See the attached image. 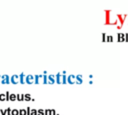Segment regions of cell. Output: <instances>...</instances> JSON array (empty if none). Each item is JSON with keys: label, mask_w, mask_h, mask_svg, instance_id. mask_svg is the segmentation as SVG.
<instances>
[{"label": "cell", "mask_w": 128, "mask_h": 115, "mask_svg": "<svg viewBox=\"0 0 128 115\" xmlns=\"http://www.w3.org/2000/svg\"><path fill=\"white\" fill-rule=\"evenodd\" d=\"M1 83L2 84H9L10 83V77L8 75H1Z\"/></svg>", "instance_id": "1"}, {"label": "cell", "mask_w": 128, "mask_h": 115, "mask_svg": "<svg viewBox=\"0 0 128 115\" xmlns=\"http://www.w3.org/2000/svg\"><path fill=\"white\" fill-rule=\"evenodd\" d=\"M25 83H27V84L34 83V76L33 75H26V77H25Z\"/></svg>", "instance_id": "2"}, {"label": "cell", "mask_w": 128, "mask_h": 115, "mask_svg": "<svg viewBox=\"0 0 128 115\" xmlns=\"http://www.w3.org/2000/svg\"><path fill=\"white\" fill-rule=\"evenodd\" d=\"M10 83H13V84L19 83V75H12L10 77Z\"/></svg>", "instance_id": "3"}, {"label": "cell", "mask_w": 128, "mask_h": 115, "mask_svg": "<svg viewBox=\"0 0 128 115\" xmlns=\"http://www.w3.org/2000/svg\"><path fill=\"white\" fill-rule=\"evenodd\" d=\"M126 16H127V15H122V14H118V15H117V20L120 21V25H122V24L124 23V21H125V19H126Z\"/></svg>", "instance_id": "4"}, {"label": "cell", "mask_w": 128, "mask_h": 115, "mask_svg": "<svg viewBox=\"0 0 128 115\" xmlns=\"http://www.w3.org/2000/svg\"><path fill=\"white\" fill-rule=\"evenodd\" d=\"M34 82L35 83H40V82H43V75H36L34 76Z\"/></svg>", "instance_id": "5"}, {"label": "cell", "mask_w": 128, "mask_h": 115, "mask_svg": "<svg viewBox=\"0 0 128 115\" xmlns=\"http://www.w3.org/2000/svg\"><path fill=\"white\" fill-rule=\"evenodd\" d=\"M47 79H48V83H49V84L55 83V75L48 74V75H47Z\"/></svg>", "instance_id": "6"}, {"label": "cell", "mask_w": 128, "mask_h": 115, "mask_svg": "<svg viewBox=\"0 0 128 115\" xmlns=\"http://www.w3.org/2000/svg\"><path fill=\"white\" fill-rule=\"evenodd\" d=\"M67 82L70 83V84L76 83V81H75V75H69V76L67 77Z\"/></svg>", "instance_id": "7"}, {"label": "cell", "mask_w": 128, "mask_h": 115, "mask_svg": "<svg viewBox=\"0 0 128 115\" xmlns=\"http://www.w3.org/2000/svg\"><path fill=\"white\" fill-rule=\"evenodd\" d=\"M25 77H26V75H25L24 73H21V74L19 75V83L24 84V83H25Z\"/></svg>", "instance_id": "8"}, {"label": "cell", "mask_w": 128, "mask_h": 115, "mask_svg": "<svg viewBox=\"0 0 128 115\" xmlns=\"http://www.w3.org/2000/svg\"><path fill=\"white\" fill-rule=\"evenodd\" d=\"M55 82L58 83V84L61 83V74H60V73H57V74L55 75Z\"/></svg>", "instance_id": "9"}, {"label": "cell", "mask_w": 128, "mask_h": 115, "mask_svg": "<svg viewBox=\"0 0 128 115\" xmlns=\"http://www.w3.org/2000/svg\"><path fill=\"white\" fill-rule=\"evenodd\" d=\"M75 81H76V83L77 84H80V83H82V76L81 75H76L75 76Z\"/></svg>", "instance_id": "10"}, {"label": "cell", "mask_w": 128, "mask_h": 115, "mask_svg": "<svg viewBox=\"0 0 128 115\" xmlns=\"http://www.w3.org/2000/svg\"><path fill=\"white\" fill-rule=\"evenodd\" d=\"M16 100H18V101H23V100H24V94H17V95H16Z\"/></svg>", "instance_id": "11"}, {"label": "cell", "mask_w": 128, "mask_h": 115, "mask_svg": "<svg viewBox=\"0 0 128 115\" xmlns=\"http://www.w3.org/2000/svg\"><path fill=\"white\" fill-rule=\"evenodd\" d=\"M9 100H11V101H15V100H16V94L10 93V95H9Z\"/></svg>", "instance_id": "12"}, {"label": "cell", "mask_w": 128, "mask_h": 115, "mask_svg": "<svg viewBox=\"0 0 128 115\" xmlns=\"http://www.w3.org/2000/svg\"><path fill=\"white\" fill-rule=\"evenodd\" d=\"M11 115H19L18 109H11Z\"/></svg>", "instance_id": "13"}, {"label": "cell", "mask_w": 128, "mask_h": 115, "mask_svg": "<svg viewBox=\"0 0 128 115\" xmlns=\"http://www.w3.org/2000/svg\"><path fill=\"white\" fill-rule=\"evenodd\" d=\"M32 98H31V95L30 94H24V100H26V101H29V100H31Z\"/></svg>", "instance_id": "14"}, {"label": "cell", "mask_w": 128, "mask_h": 115, "mask_svg": "<svg viewBox=\"0 0 128 115\" xmlns=\"http://www.w3.org/2000/svg\"><path fill=\"white\" fill-rule=\"evenodd\" d=\"M37 115H45V112L43 109H38L37 110Z\"/></svg>", "instance_id": "15"}, {"label": "cell", "mask_w": 128, "mask_h": 115, "mask_svg": "<svg viewBox=\"0 0 128 115\" xmlns=\"http://www.w3.org/2000/svg\"><path fill=\"white\" fill-rule=\"evenodd\" d=\"M19 115H26V109H20L19 110Z\"/></svg>", "instance_id": "16"}, {"label": "cell", "mask_w": 128, "mask_h": 115, "mask_svg": "<svg viewBox=\"0 0 128 115\" xmlns=\"http://www.w3.org/2000/svg\"><path fill=\"white\" fill-rule=\"evenodd\" d=\"M30 115H37V110H36V109H31Z\"/></svg>", "instance_id": "17"}, {"label": "cell", "mask_w": 128, "mask_h": 115, "mask_svg": "<svg viewBox=\"0 0 128 115\" xmlns=\"http://www.w3.org/2000/svg\"><path fill=\"white\" fill-rule=\"evenodd\" d=\"M4 100H6V98H5V94L2 93V94H0V101H4Z\"/></svg>", "instance_id": "18"}, {"label": "cell", "mask_w": 128, "mask_h": 115, "mask_svg": "<svg viewBox=\"0 0 128 115\" xmlns=\"http://www.w3.org/2000/svg\"><path fill=\"white\" fill-rule=\"evenodd\" d=\"M44 112H45V115H51V110L49 109H46Z\"/></svg>", "instance_id": "19"}, {"label": "cell", "mask_w": 128, "mask_h": 115, "mask_svg": "<svg viewBox=\"0 0 128 115\" xmlns=\"http://www.w3.org/2000/svg\"><path fill=\"white\" fill-rule=\"evenodd\" d=\"M30 111H31V108L30 107H27L26 108V115H30Z\"/></svg>", "instance_id": "20"}, {"label": "cell", "mask_w": 128, "mask_h": 115, "mask_svg": "<svg viewBox=\"0 0 128 115\" xmlns=\"http://www.w3.org/2000/svg\"><path fill=\"white\" fill-rule=\"evenodd\" d=\"M0 115H6V110L0 109Z\"/></svg>", "instance_id": "21"}, {"label": "cell", "mask_w": 128, "mask_h": 115, "mask_svg": "<svg viewBox=\"0 0 128 115\" xmlns=\"http://www.w3.org/2000/svg\"><path fill=\"white\" fill-rule=\"evenodd\" d=\"M112 39H113V38H112V36H108V35H107L106 41H112Z\"/></svg>", "instance_id": "22"}, {"label": "cell", "mask_w": 128, "mask_h": 115, "mask_svg": "<svg viewBox=\"0 0 128 115\" xmlns=\"http://www.w3.org/2000/svg\"><path fill=\"white\" fill-rule=\"evenodd\" d=\"M6 112H7L8 115H11V108H7L6 109Z\"/></svg>", "instance_id": "23"}, {"label": "cell", "mask_w": 128, "mask_h": 115, "mask_svg": "<svg viewBox=\"0 0 128 115\" xmlns=\"http://www.w3.org/2000/svg\"><path fill=\"white\" fill-rule=\"evenodd\" d=\"M0 82H1V75H0Z\"/></svg>", "instance_id": "24"}]
</instances>
